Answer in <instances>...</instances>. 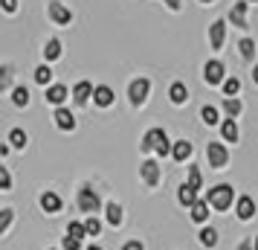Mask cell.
<instances>
[{
	"instance_id": "cell-1",
	"label": "cell",
	"mask_w": 258,
	"mask_h": 250,
	"mask_svg": "<svg viewBox=\"0 0 258 250\" xmlns=\"http://www.w3.org/2000/svg\"><path fill=\"white\" fill-rule=\"evenodd\" d=\"M142 152H157L160 157H165L168 152H174L171 145H168V137H165L163 128H151V131L142 137V143H140Z\"/></svg>"
},
{
	"instance_id": "cell-2",
	"label": "cell",
	"mask_w": 258,
	"mask_h": 250,
	"mask_svg": "<svg viewBox=\"0 0 258 250\" xmlns=\"http://www.w3.org/2000/svg\"><path fill=\"white\" fill-rule=\"evenodd\" d=\"M209 204L215 210H229V204H232V186L221 183V186L209 189Z\"/></svg>"
},
{
	"instance_id": "cell-3",
	"label": "cell",
	"mask_w": 258,
	"mask_h": 250,
	"mask_svg": "<svg viewBox=\"0 0 258 250\" xmlns=\"http://www.w3.org/2000/svg\"><path fill=\"white\" fill-rule=\"evenodd\" d=\"M79 207H82V213H99V207H102V201H99V195H96L90 186H84V189H79Z\"/></svg>"
},
{
	"instance_id": "cell-4",
	"label": "cell",
	"mask_w": 258,
	"mask_h": 250,
	"mask_svg": "<svg viewBox=\"0 0 258 250\" xmlns=\"http://www.w3.org/2000/svg\"><path fill=\"white\" fill-rule=\"evenodd\" d=\"M206 157H209L212 169H223L226 166V160H229V152H226L221 143H209L206 145Z\"/></svg>"
},
{
	"instance_id": "cell-5",
	"label": "cell",
	"mask_w": 258,
	"mask_h": 250,
	"mask_svg": "<svg viewBox=\"0 0 258 250\" xmlns=\"http://www.w3.org/2000/svg\"><path fill=\"white\" fill-rule=\"evenodd\" d=\"M148 90H151V84H148V79H137V82H131V102L134 105H142L145 99H148Z\"/></svg>"
},
{
	"instance_id": "cell-6",
	"label": "cell",
	"mask_w": 258,
	"mask_h": 250,
	"mask_svg": "<svg viewBox=\"0 0 258 250\" xmlns=\"http://www.w3.org/2000/svg\"><path fill=\"white\" fill-rule=\"evenodd\" d=\"M203 79H206L209 84L226 82V79H223V64H221V61H209V64L203 67Z\"/></svg>"
},
{
	"instance_id": "cell-7",
	"label": "cell",
	"mask_w": 258,
	"mask_h": 250,
	"mask_svg": "<svg viewBox=\"0 0 258 250\" xmlns=\"http://www.w3.org/2000/svg\"><path fill=\"white\" fill-rule=\"evenodd\" d=\"M142 180H145L148 186H157V183H160V166H157L154 160H145V163H142Z\"/></svg>"
},
{
	"instance_id": "cell-8",
	"label": "cell",
	"mask_w": 258,
	"mask_h": 250,
	"mask_svg": "<svg viewBox=\"0 0 258 250\" xmlns=\"http://www.w3.org/2000/svg\"><path fill=\"white\" fill-rule=\"evenodd\" d=\"M49 18H52L55 24H70V21H73L70 9H67L64 3H49Z\"/></svg>"
},
{
	"instance_id": "cell-9",
	"label": "cell",
	"mask_w": 258,
	"mask_h": 250,
	"mask_svg": "<svg viewBox=\"0 0 258 250\" xmlns=\"http://www.w3.org/2000/svg\"><path fill=\"white\" fill-rule=\"evenodd\" d=\"M55 125H58L61 131H73L76 128V117H73L67 108H58L55 111Z\"/></svg>"
},
{
	"instance_id": "cell-10",
	"label": "cell",
	"mask_w": 258,
	"mask_h": 250,
	"mask_svg": "<svg viewBox=\"0 0 258 250\" xmlns=\"http://www.w3.org/2000/svg\"><path fill=\"white\" fill-rule=\"evenodd\" d=\"M209 35H212V49H221L223 35H226V24H223V21H215V24L209 26Z\"/></svg>"
},
{
	"instance_id": "cell-11",
	"label": "cell",
	"mask_w": 258,
	"mask_h": 250,
	"mask_svg": "<svg viewBox=\"0 0 258 250\" xmlns=\"http://www.w3.org/2000/svg\"><path fill=\"white\" fill-rule=\"evenodd\" d=\"M229 18H232V26L246 29V3H235L232 12H229Z\"/></svg>"
},
{
	"instance_id": "cell-12",
	"label": "cell",
	"mask_w": 258,
	"mask_h": 250,
	"mask_svg": "<svg viewBox=\"0 0 258 250\" xmlns=\"http://www.w3.org/2000/svg\"><path fill=\"white\" fill-rule=\"evenodd\" d=\"M177 198H180V204H183V207H195V204H198V189H191L188 183H183V186H180V192H177Z\"/></svg>"
},
{
	"instance_id": "cell-13",
	"label": "cell",
	"mask_w": 258,
	"mask_h": 250,
	"mask_svg": "<svg viewBox=\"0 0 258 250\" xmlns=\"http://www.w3.org/2000/svg\"><path fill=\"white\" fill-rule=\"evenodd\" d=\"M41 207H44L47 213H58L61 210V198L55 195V192H44V195H41Z\"/></svg>"
},
{
	"instance_id": "cell-14",
	"label": "cell",
	"mask_w": 258,
	"mask_h": 250,
	"mask_svg": "<svg viewBox=\"0 0 258 250\" xmlns=\"http://www.w3.org/2000/svg\"><path fill=\"white\" fill-rule=\"evenodd\" d=\"M93 99H96V105L107 108L110 102H113V90H110V87H105V84H99V87L93 90Z\"/></svg>"
},
{
	"instance_id": "cell-15",
	"label": "cell",
	"mask_w": 258,
	"mask_h": 250,
	"mask_svg": "<svg viewBox=\"0 0 258 250\" xmlns=\"http://www.w3.org/2000/svg\"><path fill=\"white\" fill-rule=\"evenodd\" d=\"M252 215H255V204H252V198H241V201H238V218H241V221H249Z\"/></svg>"
},
{
	"instance_id": "cell-16",
	"label": "cell",
	"mask_w": 258,
	"mask_h": 250,
	"mask_svg": "<svg viewBox=\"0 0 258 250\" xmlns=\"http://www.w3.org/2000/svg\"><path fill=\"white\" fill-rule=\"evenodd\" d=\"M168 96H171V102H174V105H183V102L188 99L186 84H183V82H174V84H171V90H168Z\"/></svg>"
},
{
	"instance_id": "cell-17",
	"label": "cell",
	"mask_w": 258,
	"mask_h": 250,
	"mask_svg": "<svg viewBox=\"0 0 258 250\" xmlns=\"http://www.w3.org/2000/svg\"><path fill=\"white\" fill-rule=\"evenodd\" d=\"M90 96H93V87H90L87 82H79V84H76V90H73V99H76L79 105H84Z\"/></svg>"
},
{
	"instance_id": "cell-18",
	"label": "cell",
	"mask_w": 258,
	"mask_h": 250,
	"mask_svg": "<svg viewBox=\"0 0 258 250\" xmlns=\"http://www.w3.org/2000/svg\"><path fill=\"white\" fill-rule=\"evenodd\" d=\"M67 99V87H61V84H52L47 90V102H52V105H61Z\"/></svg>"
},
{
	"instance_id": "cell-19",
	"label": "cell",
	"mask_w": 258,
	"mask_h": 250,
	"mask_svg": "<svg viewBox=\"0 0 258 250\" xmlns=\"http://www.w3.org/2000/svg\"><path fill=\"white\" fill-rule=\"evenodd\" d=\"M191 218L198 221V224H203L206 218H209V201H198L195 207H191Z\"/></svg>"
},
{
	"instance_id": "cell-20",
	"label": "cell",
	"mask_w": 258,
	"mask_h": 250,
	"mask_svg": "<svg viewBox=\"0 0 258 250\" xmlns=\"http://www.w3.org/2000/svg\"><path fill=\"white\" fill-rule=\"evenodd\" d=\"M171 155H174V160H180V163L188 160V157H191V143H186V140L174 143V152H171Z\"/></svg>"
},
{
	"instance_id": "cell-21",
	"label": "cell",
	"mask_w": 258,
	"mask_h": 250,
	"mask_svg": "<svg viewBox=\"0 0 258 250\" xmlns=\"http://www.w3.org/2000/svg\"><path fill=\"white\" fill-rule=\"evenodd\" d=\"M221 134H223V140H229V143H235V140H238V125H235V119H226V122H223Z\"/></svg>"
},
{
	"instance_id": "cell-22",
	"label": "cell",
	"mask_w": 258,
	"mask_h": 250,
	"mask_svg": "<svg viewBox=\"0 0 258 250\" xmlns=\"http://www.w3.org/2000/svg\"><path fill=\"white\" fill-rule=\"evenodd\" d=\"M200 119H203L206 125H218V108L203 105V108H200Z\"/></svg>"
},
{
	"instance_id": "cell-23",
	"label": "cell",
	"mask_w": 258,
	"mask_h": 250,
	"mask_svg": "<svg viewBox=\"0 0 258 250\" xmlns=\"http://www.w3.org/2000/svg\"><path fill=\"white\" fill-rule=\"evenodd\" d=\"M200 244H206V247H215V244H218V233H215L212 227H203V230H200Z\"/></svg>"
},
{
	"instance_id": "cell-24",
	"label": "cell",
	"mask_w": 258,
	"mask_h": 250,
	"mask_svg": "<svg viewBox=\"0 0 258 250\" xmlns=\"http://www.w3.org/2000/svg\"><path fill=\"white\" fill-rule=\"evenodd\" d=\"M67 236L79 238L82 241L84 236H87V227H84V221H70V227H67Z\"/></svg>"
},
{
	"instance_id": "cell-25",
	"label": "cell",
	"mask_w": 258,
	"mask_h": 250,
	"mask_svg": "<svg viewBox=\"0 0 258 250\" xmlns=\"http://www.w3.org/2000/svg\"><path fill=\"white\" fill-rule=\"evenodd\" d=\"M107 221L113 227L122 224V207H119V204H107Z\"/></svg>"
},
{
	"instance_id": "cell-26",
	"label": "cell",
	"mask_w": 258,
	"mask_h": 250,
	"mask_svg": "<svg viewBox=\"0 0 258 250\" xmlns=\"http://www.w3.org/2000/svg\"><path fill=\"white\" fill-rule=\"evenodd\" d=\"M223 111L229 114V119H235L238 114H241V102H238L235 96H226V102H223Z\"/></svg>"
},
{
	"instance_id": "cell-27",
	"label": "cell",
	"mask_w": 258,
	"mask_h": 250,
	"mask_svg": "<svg viewBox=\"0 0 258 250\" xmlns=\"http://www.w3.org/2000/svg\"><path fill=\"white\" fill-rule=\"evenodd\" d=\"M9 143H12L15 148H24V145H26V131H21V128H15V131L9 134Z\"/></svg>"
},
{
	"instance_id": "cell-28",
	"label": "cell",
	"mask_w": 258,
	"mask_h": 250,
	"mask_svg": "<svg viewBox=\"0 0 258 250\" xmlns=\"http://www.w3.org/2000/svg\"><path fill=\"white\" fill-rule=\"evenodd\" d=\"M58 56H61V44L58 41H49L47 47H44V59L52 61V59H58Z\"/></svg>"
},
{
	"instance_id": "cell-29",
	"label": "cell",
	"mask_w": 258,
	"mask_h": 250,
	"mask_svg": "<svg viewBox=\"0 0 258 250\" xmlns=\"http://www.w3.org/2000/svg\"><path fill=\"white\" fill-rule=\"evenodd\" d=\"M238 90H241V82H238L235 76H232V79H226V82H223V93H226V96H235Z\"/></svg>"
},
{
	"instance_id": "cell-30",
	"label": "cell",
	"mask_w": 258,
	"mask_h": 250,
	"mask_svg": "<svg viewBox=\"0 0 258 250\" xmlns=\"http://www.w3.org/2000/svg\"><path fill=\"white\" fill-rule=\"evenodd\" d=\"M49 79H52V70H49L47 64H44V67H38V70H35V82H38V84H47Z\"/></svg>"
},
{
	"instance_id": "cell-31",
	"label": "cell",
	"mask_w": 258,
	"mask_h": 250,
	"mask_svg": "<svg viewBox=\"0 0 258 250\" xmlns=\"http://www.w3.org/2000/svg\"><path fill=\"white\" fill-rule=\"evenodd\" d=\"M252 53H255V41H252V38H244V41H241V56H244V59H252Z\"/></svg>"
},
{
	"instance_id": "cell-32",
	"label": "cell",
	"mask_w": 258,
	"mask_h": 250,
	"mask_svg": "<svg viewBox=\"0 0 258 250\" xmlns=\"http://www.w3.org/2000/svg\"><path fill=\"white\" fill-rule=\"evenodd\" d=\"M188 186L191 189H200V169L198 166H188Z\"/></svg>"
},
{
	"instance_id": "cell-33",
	"label": "cell",
	"mask_w": 258,
	"mask_h": 250,
	"mask_svg": "<svg viewBox=\"0 0 258 250\" xmlns=\"http://www.w3.org/2000/svg\"><path fill=\"white\" fill-rule=\"evenodd\" d=\"M84 227H87V236H96V233L102 230V224H99V218H96V215H90V218L84 221Z\"/></svg>"
},
{
	"instance_id": "cell-34",
	"label": "cell",
	"mask_w": 258,
	"mask_h": 250,
	"mask_svg": "<svg viewBox=\"0 0 258 250\" xmlns=\"http://www.w3.org/2000/svg\"><path fill=\"white\" fill-rule=\"evenodd\" d=\"M12 99H15V105H26V102H29V93H26V87H18Z\"/></svg>"
},
{
	"instance_id": "cell-35",
	"label": "cell",
	"mask_w": 258,
	"mask_h": 250,
	"mask_svg": "<svg viewBox=\"0 0 258 250\" xmlns=\"http://www.w3.org/2000/svg\"><path fill=\"white\" fill-rule=\"evenodd\" d=\"M61 244H64V250H82V241H79V238H73V236H64Z\"/></svg>"
},
{
	"instance_id": "cell-36",
	"label": "cell",
	"mask_w": 258,
	"mask_h": 250,
	"mask_svg": "<svg viewBox=\"0 0 258 250\" xmlns=\"http://www.w3.org/2000/svg\"><path fill=\"white\" fill-rule=\"evenodd\" d=\"M9 221H12V210H3V215H0V233L9 230Z\"/></svg>"
},
{
	"instance_id": "cell-37",
	"label": "cell",
	"mask_w": 258,
	"mask_h": 250,
	"mask_svg": "<svg viewBox=\"0 0 258 250\" xmlns=\"http://www.w3.org/2000/svg\"><path fill=\"white\" fill-rule=\"evenodd\" d=\"M9 84H12V70H9V67H3V76H0V87H3V90H9Z\"/></svg>"
},
{
	"instance_id": "cell-38",
	"label": "cell",
	"mask_w": 258,
	"mask_h": 250,
	"mask_svg": "<svg viewBox=\"0 0 258 250\" xmlns=\"http://www.w3.org/2000/svg\"><path fill=\"white\" fill-rule=\"evenodd\" d=\"M9 183H12L9 172H6V169H0V189H9Z\"/></svg>"
},
{
	"instance_id": "cell-39",
	"label": "cell",
	"mask_w": 258,
	"mask_h": 250,
	"mask_svg": "<svg viewBox=\"0 0 258 250\" xmlns=\"http://www.w3.org/2000/svg\"><path fill=\"white\" fill-rule=\"evenodd\" d=\"M15 6H18V0H3V9L6 12H15Z\"/></svg>"
},
{
	"instance_id": "cell-40",
	"label": "cell",
	"mask_w": 258,
	"mask_h": 250,
	"mask_svg": "<svg viewBox=\"0 0 258 250\" xmlns=\"http://www.w3.org/2000/svg\"><path fill=\"white\" fill-rule=\"evenodd\" d=\"M122 250H142V241H128Z\"/></svg>"
},
{
	"instance_id": "cell-41",
	"label": "cell",
	"mask_w": 258,
	"mask_h": 250,
	"mask_svg": "<svg viewBox=\"0 0 258 250\" xmlns=\"http://www.w3.org/2000/svg\"><path fill=\"white\" fill-rule=\"evenodd\" d=\"M165 3H168L171 9H177V6H180V0H165Z\"/></svg>"
},
{
	"instance_id": "cell-42",
	"label": "cell",
	"mask_w": 258,
	"mask_h": 250,
	"mask_svg": "<svg viewBox=\"0 0 258 250\" xmlns=\"http://www.w3.org/2000/svg\"><path fill=\"white\" fill-rule=\"evenodd\" d=\"M238 250H252V244H249V241H244V244H241Z\"/></svg>"
},
{
	"instance_id": "cell-43",
	"label": "cell",
	"mask_w": 258,
	"mask_h": 250,
	"mask_svg": "<svg viewBox=\"0 0 258 250\" xmlns=\"http://www.w3.org/2000/svg\"><path fill=\"white\" fill-rule=\"evenodd\" d=\"M252 79H255V82H258V64H255V70H252Z\"/></svg>"
},
{
	"instance_id": "cell-44",
	"label": "cell",
	"mask_w": 258,
	"mask_h": 250,
	"mask_svg": "<svg viewBox=\"0 0 258 250\" xmlns=\"http://www.w3.org/2000/svg\"><path fill=\"white\" fill-rule=\"evenodd\" d=\"M87 250H102V247H87Z\"/></svg>"
},
{
	"instance_id": "cell-45",
	"label": "cell",
	"mask_w": 258,
	"mask_h": 250,
	"mask_svg": "<svg viewBox=\"0 0 258 250\" xmlns=\"http://www.w3.org/2000/svg\"><path fill=\"white\" fill-rule=\"evenodd\" d=\"M255 250H258V236H255Z\"/></svg>"
},
{
	"instance_id": "cell-46",
	"label": "cell",
	"mask_w": 258,
	"mask_h": 250,
	"mask_svg": "<svg viewBox=\"0 0 258 250\" xmlns=\"http://www.w3.org/2000/svg\"><path fill=\"white\" fill-rule=\"evenodd\" d=\"M246 3H255V0H246Z\"/></svg>"
},
{
	"instance_id": "cell-47",
	"label": "cell",
	"mask_w": 258,
	"mask_h": 250,
	"mask_svg": "<svg viewBox=\"0 0 258 250\" xmlns=\"http://www.w3.org/2000/svg\"><path fill=\"white\" fill-rule=\"evenodd\" d=\"M203 3H212V0H203Z\"/></svg>"
}]
</instances>
